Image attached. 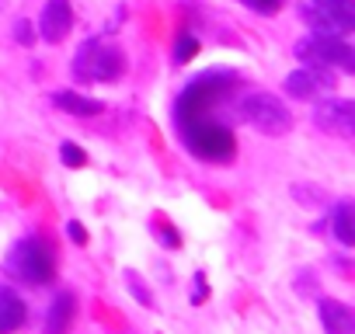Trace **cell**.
I'll return each mask as SVG.
<instances>
[{
  "label": "cell",
  "mask_w": 355,
  "mask_h": 334,
  "mask_svg": "<svg viewBox=\"0 0 355 334\" xmlns=\"http://www.w3.org/2000/svg\"><path fill=\"white\" fill-rule=\"evenodd\" d=\"M8 272L28 285H46L56 275V261H53V247L42 237H25L21 244H15V251L8 254Z\"/></svg>",
  "instance_id": "obj_1"
},
{
  "label": "cell",
  "mask_w": 355,
  "mask_h": 334,
  "mask_svg": "<svg viewBox=\"0 0 355 334\" xmlns=\"http://www.w3.org/2000/svg\"><path fill=\"white\" fill-rule=\"evenodd\" d=\"M296 56L310 67H334V70H345L352 73L355 70V53L341 42V39H331V35H310L296 46Z\"/></svg>",
  "instance_id": "obj_6"
},
{
  "label": "cell",
  "mask_w": 355,
  "mask_h": 334,
  "mask_svg": "<svg viewBox=\"0 0 355 334\" xmlns=\"http://www.w3.org/2000/svg\"><path fill=\"white\" fill-rule=\"evenodd\" d=\"M60 157H63L67 167H84V164H87V153H84L80 146H73V143H63V146H60Z\"/></svg>",
  "instance_id": "obj_15"
},
{
  "label": "cell",
  "mask_w": 355,
  "mask_h": 334,
  "mask_svg": "<svg viewBox=\"0 0 355 334\" xmlns=\"http://www.w3.org/2000/svg\"><path fill=\"white\" fill-rule=\"evenodd\" d=\"M334 91V77L327 67H306L286 77V94L303 98V101H320Z\"/></svg>",
  "instance_id": "obj_7"
},
{
  "label": "cell",
  "mask_w": 355,
  "mask_h": 334,
  "mask_svg": "<svg viewBox=\"0 0 355 334\" xmlns=\"http://www.w3.org/2000/svg\"><path fill=\"white\" fill-rule=\"evenodd\" d=\"M334 234H338V240H341L345 247L355 244V209H352L348 202H341L338 213H334Z\"/></svg>",
  "instance_id": "obj_14"
},
{
  "label": "cell",
  "mask_w": 355,
  "mask_h": 334,
  "mask_svg": "<svg viewBox=\"0 0 355 334\" xmlns=\"http://www.w3.org/2000/svg\"><path fill=\"white\" fill-rule=\"evenodd\" d=\"M196 49H199V42L192 39V35H182V39H178V63H189L192 56H196Z\"/></svg>",
  "instance_id": "obj_16"
},
{
  "label": "cell",
  "mask_w": 355,
  "mask_h": 334,
  "mask_svg": "<svg viewBox=\"0 0 355 334\" xmlns=\"http://www.w3.org/2000/svg\"><path fill=\"white\" fill-rule=\"evenodd\" d=\"M241 118L251 122V125H254L258 132H265V136H282V132H289V125H293L289 108H286L275 94H268V91L244 98V105H241Z\"/></svg>",
  "instance_id": "obj_3"
},
{
  "label": "cell",
  "mask_w": 355,
  "mask_h": 334,
  "mask_svg": "<svg viewBox=\"0 0 355 334\" xmlns=\"http://www.w3.org/2000/svg\"><path fill=\"white\" fill-rule=\"evenodd\" d=\"M185 143L202 160H230L234 157V136H230V129H223V125H216L209 118H189Z\"/></svg>",
  "instance_id": "obj_4"
},
{
  "label": "cell",
  "mask_w": 355,
  "mask_h": 334,
  "mask_svg": "<svg viewBox=\"0 0 355 334\" xmlns=\"http://www.w3.org/2000/svg\"><path fill=\"white\" fill-rule=\"evenodd\" d=\"M56 105H60L63 112H70V115H84V118H91V115H101V112H105V105H101V101L84 98V94H77V91H60V94H56Z\"/></svg>",
  "instance_id": "obj_13"
},
{
  "label": "cell",
  "mask_w": 355,
  "mask_h": 334,
  "mask_svg": "<svg viewBox=\"0 0 355 334\" xmlns=\"http://www.w3.org/2000/svg\"><path fill=\"white\" fill-rule=\"evenodd\" d=\"M157 234H160V237H164V240H167V244H171V247H174V244H178V234H174V230H167V227H164V223H160V227H157Z\"/></svg>",
  "instance_id": "obj_22"
},
{
  "label": "cell",
  "mask_w": 355,
  "mask_h": 334,
  "mask_svg": "<svg viewBox=\"0 0 355 334\" xmlns=\"http://www.w3.org/2000/svg\"><path fill=\"white\" fill-rule=\"evenodd\" d=\"M125 279H129V289H132V292L139 296V303H143V306H150V292L143 289V282H139V275H132V272H129Z\"/></svg>",
  "instance_id": "obj_18"
},
{
  "label": "cell",
  "mask_w": 355,
  "mask_h": 334,
  "mask_svg": "<svg viewBox=\"0 0 355 334\" xmlns=\"http://www.w3.org/2000/svg\"><path fill=\"white\" fill-rule=\"evenodd\" d=\"M67 230H70V237H73V240H77V244H84V240H87V230H84V227H80V223H77V220H73V223H70V227H67Z\"/></svg>",
  "instance_id": "obj_20"
},
{
  "label": "cell",
  "mask_w": 355,
  "mask_h": 334,
  "mask_svg": "<svg viewBox=\"0 0 355 334\" xmlns=\"http://www.w3.org/2000/svg\"><path fill=\"white\" fill-rule=\"evenodd\" d=\"M125 70V56L119 46L105 42V39H91L80 46L77 60H73V77L77 80H119Z\"/></svg>",
  "instance_id": "obj_2"
},
{
  "label": "cell",
  "mask_w": 355,
  "mask_h": 334,
  "mask_svg": "<svg viewBox=\"0 0 355 334\" xmlns=\"http://www.w3.org/2000/svg\"><path fill=\"white\" fill-rule=\"evenodd\" d=\"M241 4L251 8V11H258V15H275L282 8V0H241Z\"/></svg>",
  "instance_id": "obj_17"
},
{
  "label": "cell",
  "mask_w": 355,
  "mask_h": 334,
  "mask_svg": "<svg viewBox=\"0 0 355 334\" xmlns=\"http://www.w3.org/2000/svg\"><path fill=\"white\" fill-rule=\"evenodd\" d=\"M25 324V303L15 289L0 285V334H15Z\"/></svg>",
  "instance_id": "obj_12"
},
{
  "label": "cell",
  "mask_w": 355,
  "mask_h": 334,
  "mask_svg": "<svg viewBox=\"0 0 355 334\" xmlns=\"http://www.w3.org/2000/svg\"><path fill=\"white\" fill-rule=\"evenodd\" d=\"M206 299V275H196V303Z\"/></svg>",
  "instance_id": "obj_21"
},
{
  "label": "cell",
  "mask_w": 355,
  "mask_h": 334,
  "mask_svg": "<svg viewBox=\"0 0 355 334\" xmlns=\"http://www.w3.org/2000/svg\"><path fill=\"white\" fill-rule=\"evenodd\" d=\"M15 39H18L21 46H28V42H32V25H28V21H18V25H15Z\"/></svg>",
  "instance_id": "obj_19"
},
{
  "label": "cell",
  "mask_w": 355,
  "mask_h": 334,
  "mask_svg": "<svg viewBox=\"0 0 355 334\" xmlns=\"http://www.w3.org/2000/svg\"><path fill=\"white\" fill-rule=\"evenodd\" d=\"M317 125L327 129V132H338V136H355V105L352 101H341V98H331V101H320L317 112H313Z\"/></svg>",
  "instance_id": "obj_8"
},
{
  "label": "cell",
  "mask_w": 355,
  "mask_h": 334,
  "mask_svg": "<svg viewBox=\"0 0 355 334\" xmlns=\"http://www.w3.org/2000/svg\"><path fill=\"white\" fill-rule=\"evenodd\" d=\"M73 313H77V296L73 292H60L49 306V317H46V334H67L70 324H73Z\"/></svg>",
  "instance_id": "obj_11"
},
{
  "label": "cell",
  "mask_w": 355,
  "mask_h": 334,
  "mask_svg": "<svg viewBox=\"0 0 355 334\" xmlns=\"http://www.w3.org/2000/svg\"><path fill=\"white\" fill-rule=\"evenodd\" d=\"M306 21L313 35L341 39L355 28V4L352 0H313V8H306Z\"/></svg>",
  "instance_id": "obj_5"
},
{
  "label": "cell",
  "mask_w": 355,
  "mask_h": 334,
  "mask_svg": "<svg viewBox=\"0 0 355 334\" xmlns=\"http://www.w3.org/2000/svg\"><path fill=\"white\" fill-rule=\"evenodd\" d=\"M73 28V8L70 0H49L42 8V18H39V32L46 42H63Z\"/></svg>",
  "instance_id": "obj_9"
},
{
  "label": "cell",
  "mask_w": 355,
  "mask_h": 334,
  "mask_svg": "<svg viewBox=\"0 0 355 334\" xmlns=\"http://www.w3.org/2000/svg\"><path fill=\"white\" fill-rule=\"evenodd\" d=\"M320 324L327 334H355V317L338 299H320Z\"/></svg>",
  "instance_id": "obj_10"
}]
</instances>
